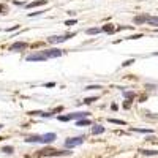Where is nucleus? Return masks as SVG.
I'll use <instances>...</instances> for the list:
<instances>
[{"mask_svg": "<svg viewBox=\"0 0 158 158\" xmlns=\"http://www.w3.org/2000/svg\"><path fill=\"white\" fill-rule=\"evenodd\" d=\"M55 139V134L54 133H46L41 134V144H51L52 141Z\"/></svg>", "mask_w": 158, "mask_h": 158, "instance_id": "8", "label": "nucleus"}, {"mask_svg": "<svg viewBox=\"0 0 158 158\" xmlns=\"http://www.w3.org/2000/svg\"><path fill=\"white\" fill-rule=\"evenodd\" d=\"M13 150L14 149L11 147V145H5V147L2 149V152H5V153H13Z\"/></svg>", "mask_w": 158, "mask_h": 158, "instance_id": "19", "label": "nucleus"}, {"mask_svg": "<svg viewBox=\"0 0 158 158\" xmlns=\"http://www.w3.org/2000/svg\"><path fill=\"white\" fill-rule=\"evenodd\" d=\"M95 89H100V86H89V87H86V90H95Z\"/></svg>", "mask_w": 158, "mask_h": 158, "instance_id": "22", "label": "nucleus"}, {"mask_svg": "<svg viewBox=\"0 0 158 158\" xmlns=\"http://www.w3.org/2000/svg\"><path fill=\"white\" fill-rule=\"evenodd\" d=\"M62 155H71V152L57 150V149H49V147L38 150V157H62Z\"/></svg>", "mask_w": 158, "mask_h": 158, "instance_id": "1", "label": "nucleus"}, {"mask_svg": "<svg viewBox=\"0 0 158 158\" xmlns=\"http://www.w3.org/2000/svg\"><path fill=\"white\" fill-rule=\"evenodd\" d=\"M123 96L125 98H134V92H125Z\"/></svg>", "mask_w": 158, "mask_h": 158, "instance_id": "21", "label": "nucleus"}, {"mask_svg": "<svg viewBox=\"0 0 158 158\" xmlns=\"http://www.w3.org/2000/svg\"><path fill=\"white\" fill-rule=\"evenodd\" d=\"M71 37H74V33H66V35H54V37H49L48 38V41L49 43H63V41H66L68 38H71Z\"/></svg>", "mask_w": 158, "mask_h": 158, "instance_id": "5", "label": "nucleus"}, {"mask_svg": "<svg viewBox=\"0 0 158 158\" xmlns=\"http://www.w3.org/2000/svg\"><path fill=\"white\" fill-rule=\"evenodd\" d=\"M131 131H137V133H152V130H145V128H131Z\"/></svg>", "mask_w": 158, "mask_h": 158, "instance_id": "17", "label": "nucleus"}, {"mask_svg": "<svg viewBox=\"0 0 158 158\" xmlns=\"http://www.w3.org/2000/svg\"><path fill=\"white\" fill-rule=\"evenodd\" d=\"M155 55H158V52H155Z\"/></svg>", "mask_w": 158, "mask_h": 158, "instance_id": "29", "label": "nucleus"}, {"mask_svg": "<svg viewBox=\"0 0 158 158\" xmlns=\"http://www.w3.org/2000/svg\"><path fill=\"white\" fill-rule=\"evenodd\" d=\"M27 48V43H24V41H16V43H13V44L10 46V51L11 52H17V51H22V49H25Z\"/></svg>", "mask_w": 158, "mask_h": 158, "instance_id": "7", "label": "nucleus"}, {"mask_svg": "<svg viewBox=\"0 0 158 158\" xmlns=\"http://www.w3.org/2000/svg\"><path fill=\"white\" fill-rule=\"evenodd\" d=\"M142 35H133V37H130V40H137V38H141Z\"/></svg>", "mask_w": 158, "mask_h": 158, "instance_id": "25", "label": "nucleus"}, {"mask_svg": "<svg viewBox=\"0 0 158 158\" xmlns=\"http://www.w3.org/2000/svg\"><path fill=\"white\" fill-rule=\"evenodd\" d=\"M2 127H3V125H0V130H2Z\"/></svg>", "mask_w": 158, "mask_h": 158, "instance_id": "28", "label": "nucleus"}, {"mask_svg": "<svg viewBox=\"0 0 158 158\" xmlns=\"http://www.w3.org/2000/svg\"><path fill=\"white\" fill-rule=\"evenodd\" d=\"M131 63H134V58L133 60H127V62L123 63V66H128V65H131Z\"/></svg>", "mask_w": 158, "mask_h": 158, "instance_id": "24", "label": "nucleus"}, {"mask_svg": "<svg viewBox=\"0 0 158 158\" xmlns=\"http://www.w3.org/2000/svg\"><path fill=\"white\" fill-rule=\"evenodd\" d=\"M149 14H142V16H136L134 17V24H142V22H147L149 21Z\"/></svg>", "mask_w": 158, "mask_h": 158, "instance_id": "10", "label": "nucleus"}, {"mask_svg": "<svg viewBox=\"0 0 158 158\" xmlns=\"http://www.w3.org/2000/svg\"><path fill=\"white\" fill-rule=\"evenodd\" d=\"M48 3V0H35V2H30V3L25 5L27 10H32V8H37V7H41V5H46Z\"/></svg>", "mask_w": 158, "mask_h": 158, "instance_id": "9", "label": "nucleus"}, {"mask_svg": "<svg viewBox=\"0 0 158 158\" xmlns=\"http://www.w3.org/2000/svg\"><path fill=\"white\" fill-rule=\"evenodd\" d=\"M76 125H78V127H86V125H90V120L89 119H81V120L76 122Z\"/></svg>", "mask_w": 158, "mask_h": 158, "instance_id": "14", "label": "nucleus"}, {"mask_svg": "<svg viewBox=\"0 0 158 158\" xmlns=\"http://www.w3.org/2000/svg\"><path fill=\"white\" fill-rule=\"evenodd\" d=\"M101 30L106 32V33H114V32H116V29H114L111 24H106V25H103V29H101Z\"/></svg>", "mask_w": 158, "mask_h": 158, "instance_id": "13", "label": "nucleus"}, {"mask_svg": "<svg viewBox=\"0 0 158 158\" xmlns=\"http://www.w3.org/2000/svg\"><path fill=\"white\" fill-rule=\"evenodd\" d=\"M147 22H149L150 25H157V27H158V17H157V16H150Z\"/></svg>", "mask_w": 158, "mask_h": 158, "instance_id": "15", "label": "nucleus"}, {"mask_svg": "<svg viewBox=\"0 0 158 158\" xmlns=\"http://www.w3.org/2000/svg\"><path fill=\"white\" fill-rule=\"evenodd\" d=\"M46 54L44 51H40V52H35V54H30L27 55V60L29 62H43V60H46Z\"/></svg>", "mask_w": 158, "mask_h": 158, "instance_id": "4", "label": "nucleus"}, {"mask_svg": "<svg viewBox=\"0 0 158 158\" xmlns=\"http://www.w3.org/2000/svg\"><path fill=\"white\" fill-rule=\"evenodd\" d=\"M100 32H101V29H87V32H86V33L87 35H96V33H100Z\"/></svg>", "mask_w": 158, "mask_h": 158, "instance_id": "16", "label": "nucleus"}, {"mask_svg": "<svg viewBox=\"0 0 158 158\" xmlns=\"http://www.w3.org/2000/svg\"><path fill=\"white\" fill-rule=\"evenodd\" d=\"M111 123H117V125H125L123 120H119V119H109Z\"/></svg>", "mask_w": 158, "mask_h": 158, "instance_id": "20", "label": "nucleus"}, {"mask_svg": "<svg viewBox=\"0 0 158 158\" xmlns=\"http://www.w3.org/2000/svg\"><path fill=\"white\" fill-rule=\"evenodd\" d=\"M87 116H89V112H74V114H68V116H60V117H58V120L68 122V120H73V119L81 120V119H86Z\"/></svg>", "mask_w": 158, "mask_h": 158, "instance_id": "3", "label": "nucleus"}, {"mask_svg": "<svg viewBox=\"0 0 158 158\" xmlns=\"http://www.w3.org/2000/svg\"><path fill=\"white\" fill-rule=\"evenodd\" d=\"M98 98L96 96H90V98H86V100L82 101V103H86V104H90V103H93V101H96Z\"/></svg>", "mask_w": 158, "mask_h": 158, "instance_id": "18", "label": "nucleus"}, {"mask_svg": "<svg viewBox=\"0 0 158 158\" xmlns=\"http://www.w3.org/2000/svg\"><path fill=\"white\" fill-rule=\"evenodd\" d=\"M0 10H2V11H5V7H3V5H0Z\"/></svg>", "mask_w": 158, "mask_h": 158, "instance_id": "27", "label": "nucleus"}, {"mask_svg": "<svg viewBox=\"0 0 158 158\" xmlns=\"http://www.w3.org/2000/svg\"><path fill=\"white\" fill-rule=\"evenodd\" d=\"M76 22H78L76 19H71V21H66V22H65V25H73V24H76Z\"/></svg>", "mask_w": 158, "mask_h": 158, "instance_id": "23", "label": "nucleus"}, {"mask_svg": "<svg viewBox=\"0 0 158 158\" xmlns=\"http://www.w3.org/2000/svg\"><path fill=\"white\" fill-rule=\"evenodd\" d=\"M84 141H86V136H76V137H70V139H66V141H65V147H66V149L78 147V145H81Z\"/></svg>", "mask_w": 158, "mask_h": 158, "instance_id": "2", "label": "nucleus"}, {"mask_svg": "<svg viewBox=\"0 0 158 158\" xmlns=\"http://www.w3.org/2000/svg\"><path fill=\"white\" fill-rule=\"evenodd\" d=\"M44 54L48 58H55V57H60L63 54V51L62 49H48V51H44Z\"/></svg>", "mask_w": 158, "mask_h": 158, "instance_id": "6", "label": "nucleus"}, {"mask_svg": "<svg viewBox=\"0 0 158 158\" xmlns=\"http://www.w3.org/2000/svg\"><path fill=\"white\" fill-rule=\"evenodd\" d=\"M92 133L93 134H103L104 133V127H101V125H95V127L92 128Z\"/></svg>", "mask_w": 158, "mask_h": 158, "instance_id": "11", "label": "nucleus"}, {"mask_svg": "<svg viewBox=\"0 0 158 158\" xmlns=\"http://www.w3.org/2000/svg\"><path fill=\"white\" fill-rule=\"evenodd\" d=\"M54 86H55L54 82H48V84H46V87H54Z\"/></svg>", "mask_w": 158, "mask_h": 158, "instance_id": "26", "label": "nucleus"}, {"mask_svg": "<svg viewBox=\"0 0 158 158\" xmlns=\"http://www.w3.org/2000/svg\"><path fill=\"white\" fill-rule=\"evenodd\" d=\"M141 152L142 155H149V157H153V155H158V150H147V149H141Z\"/></svg>", "mask_w": 158, "mask_h": 158, "instance_id": "12", "label": "nucleus"}]
</instances>
